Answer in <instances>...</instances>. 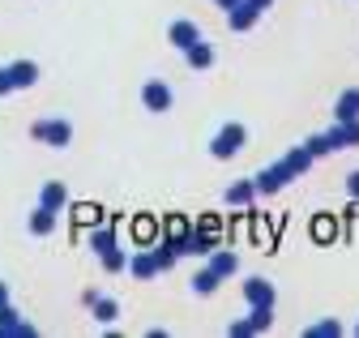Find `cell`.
Here are the masks:
<instances>
[{"label": "cell", "instance_id": "obj_18", "mask_svg": "<svg viewBox=\"0 0 359 338\" xmlns=\"http://www.w3.org/2000/svg\"><path fill=\"white\" fill-rule=\"evenodd\" d=\"M248 325H252V334L269 330V325H274V304H257V309L248 313Z\"/></svg>", "mask_w": 359, "mask_h": 338}, {"label": "cell", "instance_id": "obj_14", "mask_svg": "<svg viewBox=\"0 0 359 338\" xmlns=\"http://www.w3.org/2000/svg\"><path fill=\"white\" fill-rule=\"evenodd\" d=\"M184 56H189V69H210L214 65V48L205 43V39H197L193 48H184Z\"/></svg>", "mask_w": 359, "mask_h": 338}, {"label": "cell", "instance_id": "obj_13", "mask_svg": "<svg viewBox=\"0 0 359 338\" xmlns=\"http://www.w3.org/2000/svg\"><path fill=\"white\" fill-rule=\"evenodd\" d=\"M90 313H95V321H99V325H111V321L120 317V304L111 300V295H95V304H90Z\"/></svg>", "mask_w": 359, "mask_h": 338}, {"label": "cell", "instance_id": "obj_30", "mask_svg": "<svg viewBox=\"0 0 359 338\" xmlns=\"http://www.w3.org/2000/svg\"><path fill=\"white\" fill-rule=\"evenodd\" d=\"M248 5H257V9H261V13H265V9H269V5H274V0H248Z\"/></svg>", "mask_w": 359, "mask_h": 338}, {"label": "cell", "instance_id": "obj_7", "mask_svg": "<svg viewBox=\"0 0 359 338\" xmlns=\"http://www.w3.org/2000/svg\"><path fill=\"white\" fill-rule=\"evenodd\" d=\"M9 81H13V90H30L39 81V65L34 60H13L9 65Z\"/></svg>", "mask_w": 359, "mask_h": 338}, {"label": "cell", "instance_id": "obj_17", "mask_svg": "<svg viewBox=\"0 0 359 338\" xmlns=\"http://www.w3.org/2000/svg\"><path fill=\"white\" fill-rule=\"evenodd\" d=\"M150 257H154V266H158V270H171L180 252H175V244H171V240H163V244H154V248H150Z\"/></svg>", "mask_w": 359, "mask_h": 338}, {"label": "cell", "instance_id": "obj_11", "mask_svg": "<svg viewBox=\"0 0 359 338\" xmlns=\"http://www.w3.org/2000/svg\"><path fill=\"white\" fill-rule=\"evenodd\" d=\"M244 300L257 309V304H274V283H265V278H248L244 283Z\"/></svg>", "mask_w": 359, "mask_h": 338}, {"label": "cell", "instance_id": "obj_5", "mask_svg": "<svg viewBox=\"0 0 359 338\" xmlns=\"http://www.w3.org/2000/svg\"><path fill=\"white\" fill-rule=\"evenodd\" d=\"M325 142H330V150H351V146H359V120H338L334 129L325 133Z\"/></svg>", "mask_w": 359, "mask_h": 338}, {"label": "cell", "instance_id": "obj_28", "mask_svg": "<svg viewBox=\"0 0 359 338\" xmlns=\"http://www.w3.org/2000/svg\"><path fill=\"white\" fill-rule=\"evenodd\" d=\"M346 193L359 201V172H351V176H346Z\"/></svg>", "mask_w": 359, "mask_h": 338}, {"label": "cell", "instance_id": "obj_4", "mask_svg": "<svg viewBox=\"0 0 359 338\" xmlns=\"http://www.w3.org/2000/svg\"><path fill=\"white\" fill-rule=\"evenodd\" d=\"M291 180H295V172H291V167H287V158H283V163H269L265 172H257L252 189H257V193H278V189H287Z\"/></svg>", "mask_w": 359, "mask_h": 338}, {"label": "cell", "instance_id": "obj_29", "mask_svg": "<svg viewBox=\"0 0 359 338\" xmlns=\"http://www.w3.org/2000/svg\"><path fill=\"white\" fill-rule=\"evenodd\" d=\"M13 90V81H9V65L5 69H0V95H9Z\"/></svg>", "mask_w": 359, "mask_h": 338}, {"label": "cell", "instance_id": "obj_23", "mask_svg": "<svg viewBox=\"0 0 359 338\" xmlns=\"http://www.w3.org/2000/svg\"><path fill=\"white\" fill-rule=\"evenodd\" d=\"M287 167H291V172H295V176H304V172H308V167H312V154H308L304 146H295V150L287 154Z\"/></svg>", "mask_w": 359, "mask_h": 338}, {"label": "cell", "instance_id": "obj_32", "mask_svg": "<svg viewBox=\"0 0 359 338\" xmlns=\"http://www.w3.org/2000/svg\"><path fill=\"white\" fill-rule=\"evenodd\" d=\"M218 5H222V9H231V5H240V0H218Z\"/></svg>", "mask_w": 359, "mask_h": 338}, {"label": "cell", "instance_id": "obj_19", "mask_svg": "<svg viewBox=\"0 0 359 338\" xmlns=\"http://www.w3.org/2000/svg\"><path fill=\"white\" fill-rule=\"evenodd\" d=\"M65 201H69L65 184H48V189H43V197H39V205H43V210H60Z\"/></svg>", "mask_w": 359, "mask_h": 338}, {"label": "cell", "instance_id": "obj_24", "mask_svg": "<svg viewBox=\"0 0 359 338\" xmlns=\"http://www.w3.org/2000/svg\"><path fill=\"white\" fill-rule=\"evenodd\" d=\"M304 334H308V338H338L342 325H338V321H321V325H308Z\"/></svg>", "mask_w": 359, "mask_h": 338}, {"label": "cell", "instance_id": "obj_15", "mask_svg": "<svg viewBox=\"0 0 359 338\" xmlns=\"http://www.w3.org/2000/svg\"><path fill=\"white\" fill-rule=\"evenodd\" d=\"M334 116H338V120H359V90H342Z\"/></svg>", "mask_w": 359, "mask_h": 338}, {"label": "cell", "instance_id": "obj_26", "mask_svg": "<svg viewBox=\"0 0 359 338\" xmlns=\"http://www.w3.org/2000/svg\"><path fill=\"white\" fill-rule=\"evenodd\" d=\"M103 257V270H124V252L120 248H107V252H99Z\"/></svg>", "mask_w": 359, "mask_h": 338}, {"label": "cell", "instance_id": "obj_31", "mask_svg": "<svg viewBox=\"0 0 359 338\" xmlns=\"http://www.w3.org/2000/svg\"><path fill=\"white\" fill-rule=\"evenodd\" d=\"M0 304H9V287L5 283H0Z\"/></svg>", "mask_w": 359, "mask_h": 338}, {"label": "cell", "instance_id": "obj_27", "mask_svg": "<svg viewBox=\"0 0 359 338\" xmlns=\"http://www.w3.org/2000/svg\"><path fill=\"white\" fill-rule=\"evenodd\" d=\"M227 334H231V338H248V334H252V325H248V321H236Z\"/></svg>", "mask_w": 359, "mask_h": 338}, {"label": "cell", "instance_id": "obj_12", "mask_svg": "<svg viewBox=\"0 0 359 338\" xmlns=\"http://www.w3.org/2000/svg\"><path fill=\"white\" fill-rule=\"evenodd\" d=\"M124 266H128V274H133V278H154V274H158V266H154V257H150V248L133 252Z\"/></svg>", "mask_w": 359, "mask_h": 338}, {"label": "cell", "instance_id": "obj_25", "mask_svg": "<svg viewBox=\"0 0 359 338\" xmlns=\"http://www.w3.org/2000/svg\"><path fill=\"white\" fill-rule=\"evenodd\" d=\"M304 150H308L312 158H321V154H330V142H325V133H317V137H308V142H304Z\"/></svg>", "mask_w": 359, "mask_h": 338}, {"label": "cell", "instance_id": "obj_20", "mask_svg": "<svg viewBox=\"0 0 359 338\" xmlns=\"http://www.w3.org/2000/svg\"><path fill=\"white\" fill-rule=\"evenodd\" d=\"M252 197H257V189H252L248 180H240V184H231V189H227V205H248Z\"/></svg>", "mask_w": 359, "mask_h": 338}, {"label": "cell", "instance_id": "obj_3", "mask_svg": "<svg viewBox=\"0 0 359 338\" xmlns=\"http://www.w3.org/2000/svg\"><path fill=\"white\" fill-rule=\"evenodd\" d=\"M30 137L60 150V146L73 142V124H69V120H34V124H30Z\"/></svg>", "mask_w": 359, "mask_h": 338}, {"label": "cell", "instance_id": "obj_9", "mask_svg": "<svg viewBox=\"0 0 359 338\" xmlns=\"http://www.w3.org/2000/svg\"><path fill=\"white\" fill-rule=\"evenodd\" d=\"M167 39H171V48L184 52V48H193L197 39H201V30H197L193 22H171V26H167Z\"/></svg>", "mask_w": 359, "mask_h": 338}, {"label": "cell", "instance_id": "obj_10", "mask_svg": "<svg viewBox=\"0 0 359 338\" xmlns=\"http://www.w3.org/2000/svg\"><path fill=\"white\" fill-rule=\"evenodd\" d=\"M210 270H214L218 278H227V274H236V270H240V257H236L231 248H222V244H218V248L210 252Z\"/></svg>", "mask_w": 359, "mask_h": 338}, {"label": "cell", "instance_id": "obj_21", "mask_svg": "<svg viewBox=\"0 0 359 338\" xmlns=\"http://www.w3.org/2000/svg\"><path fill=\"white\" fill-rule=\"evenodd\" d=\"M218 283H222V278H218L210 266H205L201 274H193V291H197V295H210V291H218Z\"/></svg>", "mask_w": 359, "mask_h": 338}, {"label": "cell", "instance_id": "obj_22", "mask_svg": "<svg viewBox=\"0 0 359 338\" xmlns=\"http://www.w3.org/2000/svg\"><path fill=\"white\" fill-rule=\"evenodd\" d=\"M90 248H95V252L116 248V231H111V227H95V231H90Z\"/></svg>", "mask_w": 359, "mask_h": 338}, {"label": "cell", "instance_id": "obj_2", "mask_svg": "<svg viewBox=\"0 0 359 338\" xmlns=\"http://www.w3.org/2000/svg\"><path fill=\"white\" fill-rule=\"evenodd\" d=\"M244 146H248V129H244V124H222V129L214 133V142H210V154L214 158H236Z\"/></svg>", "mask_w": 359, "mask_h": 338}, {"label": "cell", "instance_id": "obj_6", "mask_svg": "<svg viewBox=\"0 0 359 338\" xmlns=\"http://www.w3.org/2000/svg\"><path fill=\"white\" fill-rule=\"evenodd\" d=\"M257 18H261V9H257V5H248V0H240V5H231V9H227V26H231V30H252V26H257Z\"/></svg>", "mask_w": 359, "mask_h": 338}, {"label": "cell", "instance_id": "obj_8", "mask_svg": "<svg viewBox=\"0 0 359 338\" xmlns=\"http://www.w3.org/2000/svg\"><path fill=\"white\" fill-rule=\"evenodd\" d=\"M142 99H146L150 111H171V86H167V81H146Z\"/></svg>", "mask_w": 359, "mask_h": 338}, {"label": "cell", "instance_id": "obj_16", "mask_svg": "<svg viewBox=\"0 0 359 338\" xmlns=\"http://www.w3.org/2000/svg\"><path fill=\"white\" fill-rule=\"evenodd\" d=\"M52 227H56V210H34V215H30V231L34 236H52Z\"/></svg>", "mask_w": 359, "mask_h": 338}, {"label": "cell", "instance_id": "obj_1", "mask_svg": "<svg viewBox=\"0 0 359 338\" xmlns=\"http://www.w3.org/2000/svg\"><path fill=\"white\" fill-rule=\"evenodd\" d=\"M214 248H218V223L214 219H201L197 227L184 231V240H180V252H193V257H210Z\"/></svg>", "mask_w": 359, "mask_h": 338}]
</instances>
